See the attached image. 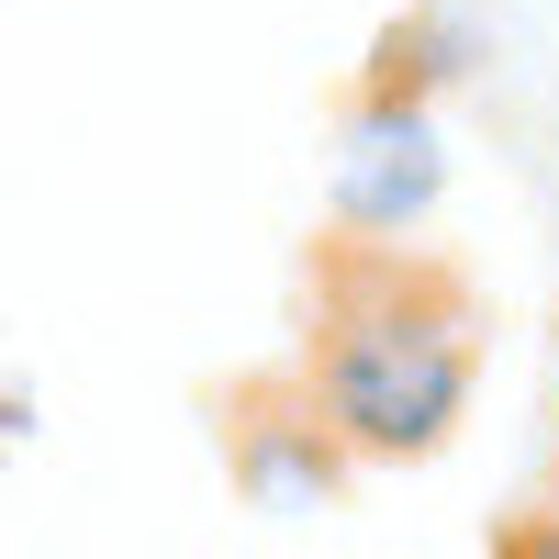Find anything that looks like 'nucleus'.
Instances as JSON below:
<instances>
[{
  "instance_id": "f257e3e1",
  "label": "nucleus",
  "mask_w": 559,
  "mask_h": 559,
  "mask_svg": "<svg viewBox=\"0 0 559 559\" xmlns=\"http://www.w3.org/2000/svg\"><path fill=\"white\" fill-rule=\"evenodd\" d=\"M481 369V313L471 292L414 258L403 236H336L313 258V358L302 403L347 459H426L448 448L459 403Z\"/></svg>"
},
{
  "instance_id": "f03ea898",
  "label": "nucleus",
  "mask_w": 559,
  "mask_h": 559,
  "mask_svg": "<svg viewBox=\"0 0 559 559\" xmlns=\"http://www.w3.org/2000/svg\"><path fill=\"white\" fill-rule=\"evenodd\" d=\"M426 202H437V123L414 90L369 79V112L347 134V168H336V213H347V236H403Z\"/></svg>"
},
{
  "instance_id": "7ed1b4c3",
  "label": "nucleus",
  "mask_w": 559,
  "mask_h": 559,
  "mask_svg": "<svg viewBox=\"0 0 559 559\" xmlns=\"http://www.w3.org/2000/svg\"><path fill=\"white\" fill-rule=\"evenodd\" d=\"M236 481L258 492V503H324L347 481V448L324 437V414L302 403V381H258V392H236Z\"/></svg>"
},
{
  "instance_id": "20e7f679",
  "label": "nucleus",
  "mask_w": 559,
  "mask_h": 559,
  "mask_svg": "<svg viewBox=\"0 0 559 559\" xmlns=\"http://www.w3.org/2000/svg\"><path fill=\"white\" fill-rule=\"evenodd\" d=\"M503 559H559V503H548V515H515V526H503Z\"/></svg>"
}]
</instances>
